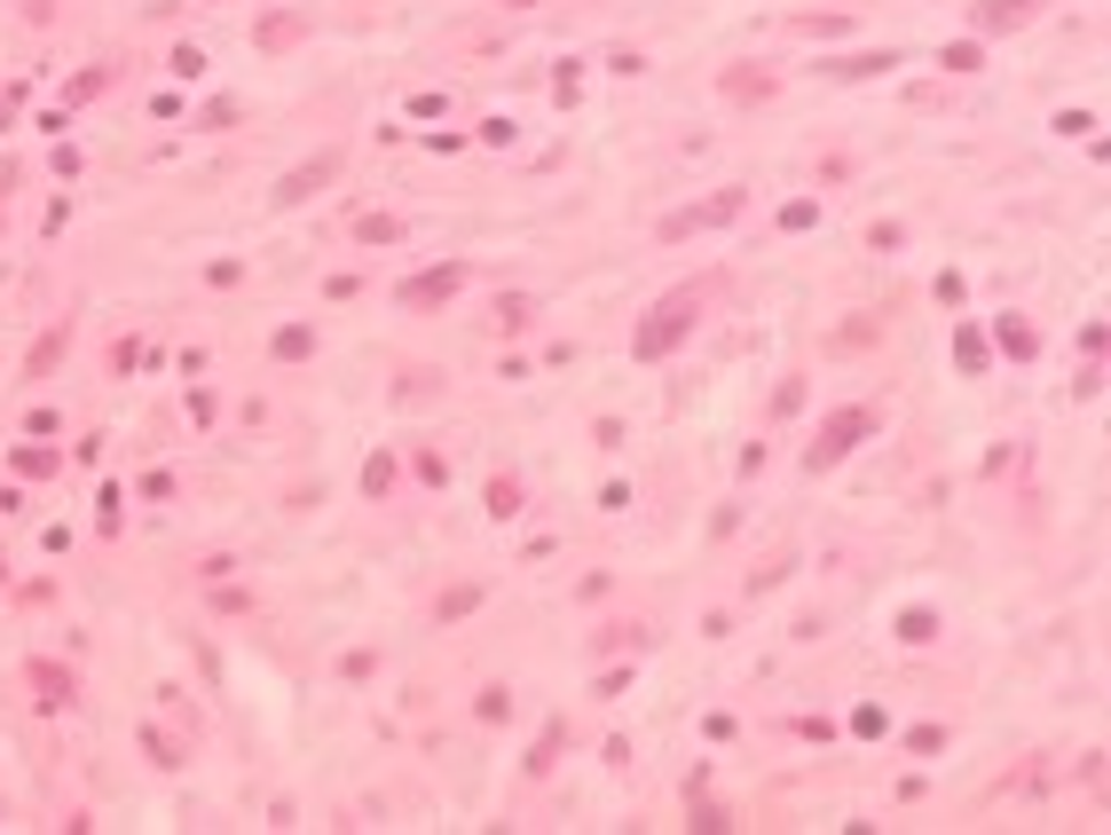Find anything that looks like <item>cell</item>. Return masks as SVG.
Here are the masks:
<instances>
[{
    "instance_id": "obj_13",
    "label": "cell",
    "mask_w": 1111,
    "mask_h": 835,
    "mask_svg": "<svg viewBox=\"0 0 1111 835\" xmlns=\"http://www.w3.org/2000/svg\"><path fill=\"white\" fill-rule=\"evenodd\" d=\"M308 348H316V331H308V323H293V331H276V355H284V363H300Z\"/></svg>"
},
{
    "instance_id": "obj_5",
    "label": "cell",
    "mask_w": 1111,
    "mask_h": 835,
    "mask_svg": "<svg viewBox=\"0 0 1111 835\" xmlns=\"http://www.w3.org/2000/svg\"><path fill=\"white\" fill-rule=\"evenodd\" d=\"M741 213V189H726V198H710V206H694V213H670L662 221V237H686V229H717V221H734Z\"/></svg>"
},
{
    "instance_id": "obj_9",
    "label": "cell",
    "mask_w": 1111,
    "mask_h": 835,
    "mask_svg": "<svg viewBox=\"0 0 1111 835\" xmlns=\"http://www.w3.org/2000/svg\"><path fill=\"white\" fill-rule=\"evenodd\" d=\"M64 348H72V323H56V331H47L40 348H32V378H40V371H56V355H64Z\"/></svg>"
},
{
    "instance_id": "obj_14",
    "label": "cell",
    "mask_w": 1111,
    "mask_h": 835,
    "mask_svg": "<svg viewBox=\"0 0 1111 835\" xmlns=\"http://www.w3.org/2000/svg\"><path fill=\"white\" fill-rule=\"evenodd\" d=\"M899 56H844V64H828L836 79H867V72H891Z\"/></svg>"
},
{
    "instance_id": "obj_6",
    "label": "cell",
    "mask_w": 1111,
    "mask_h": 835,
    "mask_svg": "<svg viewBox=\"0 0 1111 835\" xmlns=\"http://www.w3.org/2000/svg\"><path fill=\"white\" fill-rule=\"evenodd\" d=\"M1041 17V0H978V32H1018V24H1033Z\"/></svg>"
},
{
    "instance_id": "obj_7",
    "label": "cell",
    "mask_w": 1111,
    "mask_h": 835,
    "mask_svg": "<svg viewBox=\"0 0 1111 835\" xmlns=\"http://www.w3.org/2000/svg\"><path fill=\"white\" fill-rule=\"evenodd\" d=\"M300 40H308V17H293V9L261 24V47H268V56H276V47H300Z\"/></svg>"
},
{
    "instance_id": "obj_1",
    "label": "cell",
    "mask_w": 1111,
    "mask_h": 835,
    "mask_svg": "<svg viewBox=\"0 0 1111 835\" xmlns=\"http://www.w3.org/2000/svg\"><path fill=\"white\" fill-rule=\"evenodd\" d=\"M717 300H726V276H694V284H679V292H670V300H662V308L639 323L631 355H639V363H662V355L679 348V339H686V331H694V323H702Z\"/></svg>"
},
{
    "instance_id": "obj_16",
    "label": "cell",
    "mask_w": 1111,
    "mask_h": 835,
    "mask_svg": "<svg viewBox=\"0 0 1111 835\" xmlns=\"http://www.w3.org/2000/svg\"><path fill=\"white\" fill-rule=\"evenodd\" d=\"M1001 348H1009V355H1033V323L1009 316V323H1001Z\"/></svg>"
},
{
    "instance_id": "obj_11",
    "label": "cell",
    "mask_w": 1111,
    "mask_h": 835,
    "mask_svg": "<svg viewBox=\"0 0 1111 835\" xmlns=\"http://www.w3.org/2000/svg\"><path fill=\"white\" fill-rule=\"evenodd\" d=\"M355 237H363V244H395V237H403V221H395V213H363V221H355Z\"/></svg>"
},
{
    "instance_id": "obj_12",
    "label": "cell",
    "mask_w": 1111,
    "mask_h": 835,
    "mask_svg": "<svg viewBox=\"0 0 1111 835\" xmlns=\"http://www.w3.org/2000/svg\"><path fill=\"white\" fill-rule=\"evenodd\" d=\"M490 513H497V520H513V513H520V481H513V473H497V481H490Z\"/></svg>"
},
{
    "instance_id": "obj_4",
    "label": "cell",
    "mask_w": 1111,
    "mask_h": 835,
    "mask_svg": "<svg viewBox=\"0 0 1111 835\" xmlns=\"http://www.w3.org/2000/svg\"><path fill=\"white\" fill-rule=\"evenodd\" d=\"M458 292H465V268L450 261V268H418L395 300H403V308H442V300H458Z\"/></svg>"
},
{
    "instance_id": "obj_15",
    "label": "cell",
    "mask_w": 1111,
    "mask_h": 835,
    "mask_svg": "<svg viewBox=\"0 0 1111 835\" xmlns=\"http://www.w3.org/2000/svg\"><path fill=\"white\" fill-rule=\"evenodd\" d=\"M363 488H371V497H386V488H395V458H371V465H363Z\"/></svg>"
},
{
    "instance_id": "obj_10",
    "label": "cell",
    "mask_w": 1111,
    "mask_h": 835,
    "mask_svg": "<svg viewBox=\"0 0 1111 835\" xmlns=\"http://www.w3.org/2000/svg\"><path fill=\"white\" fill-rule=\"evenodd\" d=\"M32 685H40V702H72V678L56 662H32Z\"/></svg>"
},
{
    "instance_id": "obj_8",
    "label": "cell",
    "mask_w": 1111,
    "mask_h": 835,
    "mask_svg": "<svg viewBox=\"0 0 1111 835\" xmlns=\"http://www.w3.org/2000/svg\"><path fill=\"white\" fill-rule=\"evenodd\" d=\"M726 95L734 103H757V95H772V72H726Z\"/></svg>"
},
{
    "instance_id": "obj_2",
    "label": "cell",
    "mask_w": 1111,
    "mask_h": 835,
    "mask_svg": "<svg viewBox=\"0 0 1111 835\" xmlns=\"http://www.w3.org/2000/svg\"><path fill=\"white\" fill-rule=\"evenodd\" d=\"M867 433H876V410H867V403H859V410H836L828 426H820V441H812V458H804V465H812V473H828L836 458H851V450H859Z\"/></svg>"
},
{
    "instance_id": "obj_3",
    "label": "cell",
    "mask_w": 1111,
    "mask_h": 835,
    "mask_svg": "<svg viewBox=\"0 0 1111 835\" xmlns=\"http://www.w3.org/2000/svg\"><path fill=\"white\" fill-rule=\"evenodd\" d=\"M323 182H340V151H316L308 166H293V174L276 182V206H308Z\"/></svg>"
}]
</instances>
